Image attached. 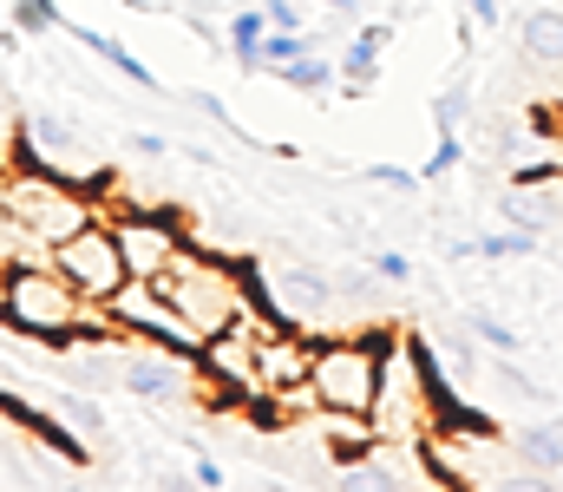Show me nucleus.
<instances>
[{"label": "nucleus", "instance_id": "obj_1", "mask_svg": "<svg viewBox=\"0 0 563 492\" xmlns=\"http://www.w3.org/2000/svg\"><path fill=\"white\" fill-rule=\"evenodd\" d=\"M0 322L13 328L20 341H40V348H53V354L79 348V335L112 328L106 309H92L46 256H20V263L0 270Z\"/></svg>", "mask_w": 563, "mask_h": 492}, {"label": "nucleus", "instance_id": "obj_2", "mask_svg": "<svg viewBox=\"0 0 563 492\" xmlns=\"http://www.w3.org/2000/svg\"><path fill=\"white\" fill-rule=\"evenodd\" d=\"M439 354L420 341V328H380V394H374V440L420 447L439 414Z\"/></svg>", "mask_w": 563, "mask_h": 492}, {"label": "nucleus", "instance_id": "obj_3", "mask_svg": "<svg viewBox=\"0 0 563 492\" xmlns=\"http://www.w3.org/2000/svg\"><path fill=\"white\" fill-rule=\"evenodd\" d=\"M157 289L170 296V309L197 328L203 341L256 316V283H250V263L217 256V250H203V243H184V250L164 263Z\"/></svg>", "mask_w": 563, "mask_h": 492}, {"label": "nucleus", "instance_id": "obj_4", "mask_svg": "<svg viewBox=\"0 0 563 492\" xmlns=\"http://www.w3.org/2000/svg\"><path fill=\"white\" fill-rule=\"evenodd\" d=\"M0 197L7 210L20 217V230L53 256V243H66L73 230H86L92 217H106L99 190L79 184V177H59V171H7L0 177Z\"/></svg>", "mask_w": 563, "mask_h": 492}, {"label": "nucleus", "instance_id": "obj_5", "mask_svg": "<svg viewBox=\"0 0 563 492\" xmlns=\"http://www.w3.org/2000/svg\"><path fill=\"white\" fill-rule=\"evenodd\" d=\"M308 387H314V407L367 414L374 420V394H380V328L374 335H314Z\"/></svg>", "mask_w": 563, "mask_h": 492}, {"label": "nucleus", "instance_id": "obj_6", "mask_svg": "<svg viewBox=\"0 0 563 492\" xmlns=\"http://www.w3.org/2000/svg\"><path fill=\"white\" fill-rule=\"evenodd\" d=\"M92 309H106L125 283H132V270H125V250H119V237H112V223L106 217H92L86 230H73L66 243H53V256H46Z\"/></svg>", "mask_w": 563, "mask_h": 492}, {"label": "nucleus", "instance_id": "obj_7", "mask_svg": "<svg viewBox=\"0 0 563 492\" xmlns=\"http://www.w3.org/2000/svg\"><path fill=\"white\" fill-rule=\"evenodd\" d=\"M106 223H112V237H119V250H125V270H132L139 283H157V276H164V263L190 243V237H184V223H170L164 210H144V204L112 210Z\"/></svg>", "mask_w": 563, "mask_h": 492}, {"label": "nucleus", "instance_id": "obj_8", "mask_svg": "<svg viewBox=\"0 0 563 492\" xmlns=\"http://www.w3.org/2000/svg\"><path fill=\"white\" fill-rule=\"evenodd\" d=\"M308 354H314V335H301V328H263L256 335V401L250 407L301 387L308 381Z\"/></svg>", "mask_w": 563, "mask_h": 492}, {"label": "nucleus", "instance_id": "obj_9", "mask_svg": "<svg viewBox=\"0 0 563 492\" xmlns=\"http://www.w3.org/2000/svg\"><path fill=\"white\" fill-rule=\"evenodd\" d=\"M190 374H197V361H184L170 348H151V341H144L139 354H119V387L139 394V401H177Z\"/></svg>", "mask_w": 563, "mask_h": 492}, {"label": "nucleus", "instance_id": "obj_10", "mask_svg": "<svg viewBox=\"0 0 563 492\" xmlns=\"http://www.w3.org/2000/svg\"><path fill=\"white\" fill-rule=\"evenodd\" d=\"M511 460H518L531 480L563 473V427L558 420H531V427H518V434H511Z\"/></svg>", "mask_w": 563, "mask_h": 492}, {"label": "nucleus", "instance_id": "obj_11", "mask_svg": "<svg viewBox=\"0 0 563 492\" xmlns=\"http://www.w3.org/2000/svg\"><path fill=\"white\" fill-rule=\"evenodd\" d=\"M518 46L531 66H563V7H531L518 26Z\"/></svg>", "mask_w": 563, "mask_h": 492}, {"label": "nucleus", "instance_id": "obj_12", "mask_svg": "<svg viewBox=\"0 0 563 492\" xmlns=\"http://www.w3.org/2000/svg\"><path fill=\"white\" fill-rule=\"evenodd\" d=\"M73 33H79V46H86L92 59H106V66H112L119 79H132V86H144V92H164V79H157V73L144 66L139 53H132V46H119L112 33H92V26H73Z\"/></svg>", "mask_w": 563, "mask_h": 492}, {"label": "nucleus", "instance_id": "obj_13", "mask_svg": "<svg viewBox=\"0 0 563 492\" xmlns=\"http://www.w3.org/2000/svg\"><path fill=\"white\" fill-rule=\"evenodd\" d=\"M276 79L282 86H295V92H334L341 86V59H328V53H295L288 66H276Z\"/></svg>", "mask_w": 563, "mask_h": 492}, {"label": "nucleus", "instance_id": "obj_14", "mask_svg": "<svg viewBox=\"0 0 563 492\" xmlns=\"http://www.w3.org/2000/svg\"><path fill=\"white\" fill-rule=\"evenodd\" d=\"M269 33V7H236L230 13V26H223V40H230V59L250 73V59H256V40Z\"/></svg>", "mask_w": 563, "mask_h": 492}, {"label": "nucleus", "instance_id": "obj_15", "mask_svg": "<svg viewBox=\"0 0 563 492\" xmlns=\"http://www.w3.org/2000/svg\"><path fill=\"white\" fill-rule=\"evenodd\" d=\"M374 79H380V46L367 33H354L341 53V92H374Z\"/></svg>", "mask_w": 563, "mask_h": 492}, {"label": "nucleus", "instance_id": "obj_16", "mask_svg": "<svg viewBox=\"0 0 563 492\" xmlns=\"http://www.w3.org/2000/svg\"><path fill=\"white\" fill-rule=\"evenodd\" d=\"M472 256L478 263H525V256H538V230H485V237H472Z\"/></svg>", "mask_w": 563, "mask_h": 492}, {"label": "nucleus", "instance_id": "obj_17", "mask_svg": "<svg viewBox=\"0 0 563 492\" xmlns=\"http://www.w3.org/2000/svg\"><path fill=\"white\" fill-rule=\"evenodd\" d=\"M314 46V33H301V26H269L263 40H256V59H250V73H276L288 66L295 53H308Z\"/></svg>", "mask_w": 563, "mask_h": 492}, {"label": "nucleus", "instance_id": "obj_18", "mask_svg": "<svg viewBox=\"0 0 563 492\" xmlns=\"http://www.w3.org/2000/svg\"><path fill=\"white\" fill-rule=\"evenodd\" d=\"M465 335H472L478 348H492V354H518V348H525V335H518V328L498 322V316H485V309H472V316H465Z\"/></svg>", "mask_w": 563, "mask_h": 492}, {"label": "nucleus", "instance_id": "obj_19", "mask_svg": "<svg viewBox=\"0 0 563 492\" xmlns=\"http://www.w3.org/2000/svg\"><path fill=\"white\" fill-rule=\"evenodd\" d=\"M53 414H59L66 427H79L86 440H99V434H106V407H99L92 394H59V401H53Z\"/></svg>", "mask_w": 563, "mask_h": 492}, {"label": "nucleus", "instance_id": "obj_20", "mask_svg": "<svg viewBox=\"0 0 563 492\" xmlns=\"http://www.w3.org/2000/svg\"><path fill=\"white\" fill-rule=\"evenodd\" d=\"M7 20H13V33H53V26H66V13L53 0H13Z\"/></svg>", "mask_w": 563, "mask_h": 492}, {"label": "nucleus", "instance_id": "obj_21", "mask_svg": "<svg viewBox=\"0 0 563 492\" xmlns=\"http://www.w3.org/2000/svg\"><path fill=\"white\" fill-rule=\"evenodd\" d=\"M465 119H472V86H445L432 99V125L439 132H465Z\"/></svg>", "mask_w": 563, "mask_h": 492}, {"label": "nucleus", "instance_id": "obj_22", "mask_svg": "<svg viewBox=\"0 0 563 492\" xmlns=\"http://www.w3.org/2000/svg\"><path fill=\"white\" fill-rule=\"evenodd\" d=\"M465 164V132H439V145H432V158L420 164V177L432 184V177H445V171H459Z\"/></svg>", "mask_w": 563, "mask_h": 492}, {"label": "nucleus", "instance_id": "obj_23", "mask_svg": "<svg viewBox=\"0 0 563 492\" xmlns=\"http://www.w3.org/2000/svg\"><path fill=\"white\" fill-rule=\"evenodd\" d=\"M367 184H374V190H394V197H413L426 177L407 171V164H367Z\"/></svg>", "mask_w": 563, "mask_h": 492}, {"label": "nucleus", "instance_id": "obj_24", "mask_svg": "<svg viewBox=\"0 0 563 492\" xmlns=\"http://www.w3.org/2000/svg\"><path fill=\"white\" fill-rule=\"evenodd\" d=\"M13 152H20V119L7 106V86H0V171H13Z\"/></svg>", "mask_w": 563, "mask_h": 492}, {"label": "nucleus", "instance_id": "obj_25", "mask_svg": "<svg viewBox=\"0 0 563 492\" xmlns=\"http://www.w3.org/2000/svg\"><path fill=\"white\" fill-rule=\"evenodd\" d=\"M374 276H380V283H413V256H400V250H374Z\"/></svg>", "mask_w": 563, "mask_h": 492}, {"label": "nucleus", "instance_id": "obj_26", "mask_svg": "<svg viewBox=\"0 0 563 492\" xmlns=\"http://www.w3.org/2000/svg\"><path fill=\"white\" fill-rule=\"evenodd\" d=\"M308 0H269V26H301L308 33V13H301Z\"/></svg>", "mask_w": 563, "mask_h": 492}, {"label": "nucleus", "instance_id": "obj_27", "mask_svg": "<svg viewBox=\"0 0 563 492\" xmlns=\"http://www.w3.org/2000/svg\"><path fill=\"white\" fill-rule=\"evenodd\" d=\"M132 152H139V158H170V139H164V132H139V139H132Z\"/></svg>", "mask_w": 563, "mask_h": 492}, {"label": "nucleus", "instance_id": "obj_28", "mask_svg": "<svg viewBox=\"0 0 563 492\" xmlns=\"http://www.w3.org/2000/svg\"><path fill=\"white\" fill-rule=\"evenodd\" d=\"M190 480H197V486H223V467H217L210 453H197V460H190Z\"/></svg>", "mask_w": 563, "mask_h": 492}, {"label": "nucleus", "instance_id": "obj_29", "mask_svg": "<svg viewBox=\"0 0 563 492\" xmlns=\"http://www.w3.org/2000/svg\"><path fill=\"white\" fill-rule=\"evenodd\" d=\"M472 26H498V0H459Z\"/></svg>", "mask_w": 563, "mask_h": 492}, {"label": "nucleus", "instance_id": "obj_30", "mask_svg": "<svg viewBox=\"0 0 563 492\" xmlns=\"http://www.w3.org/2000/svg\"><path fill=\"white\" fill-rule=\"evenodd\" d=\"M314 7H328V13H334V20H347V26H354V20H361V7H367V0H314Z\"/></svg>", "mask_w": 563, "mask_h": 492}, {"label": "nucleus", "instance_id": "obj_31", "mask_svg": "<svg viewBox=\"0 0 563 492\" xmlns=\"http://www.w3.org/2000/svg\"><path fill=\"white\" fill-rule=\"evenodd\" d=\"M558 112H563V99H558Z\"/></svg>", "mask_w": 563, "mask_h": 492}, {"label": "nucleus", "instance_id": "obj_32", "mask_svg": "<svg viewBox=\"0 0 563 492\" xmlns=\"http://www.w3.org/2000/svg\"><path fill=\"white\" fill-rule=\"evenodd\" d=\"M308 7H314V0H308Z\"/></svg>", "mask_w": 563, "mask_h": 492}]
</instances>
